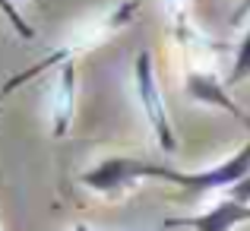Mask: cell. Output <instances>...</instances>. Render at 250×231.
<instances>
[{"instance_id":"6da1fadb","label":"cell","mask_w":250,"mask_h":231,"mask_svg":"<svg viewBox=\"0 0 250 231\" xmlns=\"http://www.w3.org/2000/svg\"><path fill=\"white\" fill-rule=\"evenodd\" d=\"M247 177H250V140L231 158H225V162L206 171H174L165 168V165L140 162V158H104L85 174H80V181L89 190H98V193H114V190L136 181H168L174 187H181L184 193H206V190H231Z\"/></svg>"},{"instance_id":"7a4b0ae2","label":"cell","mask_w":250,"mask_h":231,"mask_svg":"<svg viewBox=\"0 0 250 231\" xmlns=\"http://www.w3.org/2000/svg\"><path fill=\"white\" fill-rule=\"evenodd\" d=\"M133 76H136V95H140V105H143V111H146V117H149V127H152L155 140H159V146L165 149V152H174L177 140H174V130H171L165 102H162V89H159V83H155V70H152L149 51H140Z\"/></svg>"},{"instance_id":"3957f363","label":"cell","mask_w":250,"mask_h":231,"mask_svg":"<svg viewBox=\"0 0 250 231\" xmlns=\"http://www.w3.org/2000/svg\"><path fill=\"white\" fill-rule=\"evenodd\" d=\"M250 222V203H241L234 196L219 200L212 209L200 215H174L165 219V228H190V231H231L238 225Z\"/></svg>"},{"instance_id":"277c9868","label":"cell","mask_w":250,"mask_h":231,"mask_svg":"<svg viewBox=\"0 0 250 231\" xmlns=\"http://www.w3.org/2000/svg\"><path fill=\"white\" fill-rule=\"evenodd\" d=\"M57 85H54V136H63L73 121V92H76V67L73 61H63L57 70Z\"/></svg>"},{"instance_id":"5b68a950","label":"cell","mask_w":250,"mask_h":231,"mask_svg":"<svg viewBox=\"0 0 250 231\" xmlns=\"http://www.w3.org/2000/svg\"><path fill=\"white\" fill-rule=\"evenodd\" d=\"M187 92H190V98H196V102H206V105H219L222 111H231L238 121H244L247 127H250V117L244 114V111L238 108V105L231 102V98L225 95V85H219L209 73H190L187 76Z\"/></svg>"},{"instance_id":"8992f818","label":"cell","mask_w":250,"mask_h":231,"mask_svg":"<svg viewBox=\"0 0 250 231\" xmlns=\"http://www.w3.org/2000/svg\"><path fill=\"white\" fill-rule=\"evenodd\" d=\"M250 76V32L241 38L238 44V57H234V67H231V76H228V85H238Z\"/></svg>"},{"instance_id":"52a82bcc","label":"cell","mask_w":250,"mask_h":231,"mask_svg":"<svg viewBox=\"0 0 250 231\" xmlns=\"http://www.w3.org/2000/svg\"><path fill=\"white\" fill-rule=\"evenodd\" d=\"M0 10L6 13V19H10V22L16 25V32H19L22 38H32V35H35V32H32V25H25V22H22V16H19V13L13 10V3H10V0H0Z\"/></svg>"},{"instance_id":"ba28073f","label":"cell","mask_w":250,"mask_h":231,"mask_svg":"<svg viewBox=\"0 0 250 231\" xmlns=\"http://www.w3.org/2000/svg\"><path fill=\"white\" fill-rule=\"evenodd\" d=\"M231 196H234V200H241V203H250V177H247V181H241L238 187H231Z\"/></svg>"},{"instance_id":"9c48e42d","label":"cell","mask_w":250,"mask_h":231,"mask_svg":"<svg viewBox=\"0 0 250 231\" xmlns=\"http://www.w3.org/2000/svg\"><path fill=\"white\" fill-rule=\"evenodd\" d=\"M247 13H250V0H241V6L234 10V16H231V22H241V19H244Z\"/></svg>"},{"instance_id":"30bf717a","label":"cell","mask_w":250,"mask_h":231,"mask_svg":"<svg viewBox=\"0 0 250 231\" xmlns=\"http://www.w3.org/2000/svg\"><path fill=\"white\" fill-rule=\"evenodd\" d=\"M73 231H92V228H89V225H76ZM159 231H168V228H159Z\"/></svg>"}]
</instances>
